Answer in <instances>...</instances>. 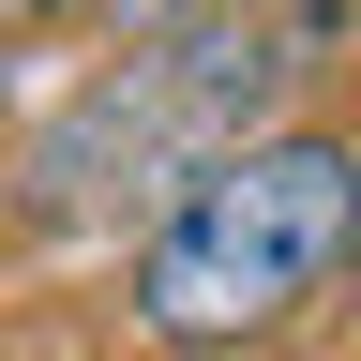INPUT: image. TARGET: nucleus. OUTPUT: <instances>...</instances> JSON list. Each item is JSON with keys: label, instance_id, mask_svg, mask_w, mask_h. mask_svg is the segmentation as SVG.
I'll return each instance as SVG.
<instances>
[{"label": "nucleus", "instance_id": "1", "mask_svg": "<svg viewBox=\"0 0 361 361\" xmlns=\"http://www.w3.org/2000/svg\"><path fill=\"white\" fill-rule=\"evenodd\" d=\"M346 256H361V135H331V121H271V135H241L226 166H196L151 226H135L121 301H135V331H151V346L226 361V346L286 331Z\"/></svg>", "mask_w": 361, "mask_h": 361}, {"label": "nucleus", "instance_id": "2", "mask_svg": "<svg viewBox=\"0 0 361 361\" xmlns=\"http://www.w3.org/2000/svg\"><path fill=\"white\" fill-rule=\"evenodd\" d=\"M75 16H106V30H180V16H211V0H75Z\"/></svg>", "mask_w": 361, "mask_h": 361}, {"label": "nucleus", "instance_id": "3", "mask_svg": "<svg viewBox=\"0 0 361 361\" xmlns=\"http://www.w3.org/2000/svg\"><path fill=\"white\" fill-rule=\"evenodd\" d=\"M30 16H45V0H0V30H30Z\"/></svg>", "mask_w": 361, "mask_h": 361}, {"label": "nucleus", "instance_id": "4", "mask_svg": "<svg viewBox=\"0 0 361 361\" xmlns=\"http://www.w3.org/2000/svg\"><path fill=\"white\" fill-rule=\"evenodd\" d=\"M151 361H196V346H151Z\"/></svg>", "mask_w": 361, "mask_h": 361}, {"label": "nucleus", "instance_id": "5", "mask_svg": "<svg viewBox=\"0 0 361 361\" xmlns=\"http://www.w3.org/2000/svg\"><path fill=\"white\" fill-rule=\"evenodd\" d=\"M346 286H361V256H346Z\"/></svg>", "mask_w": 361, "mask_h": 361}]
</instances>
